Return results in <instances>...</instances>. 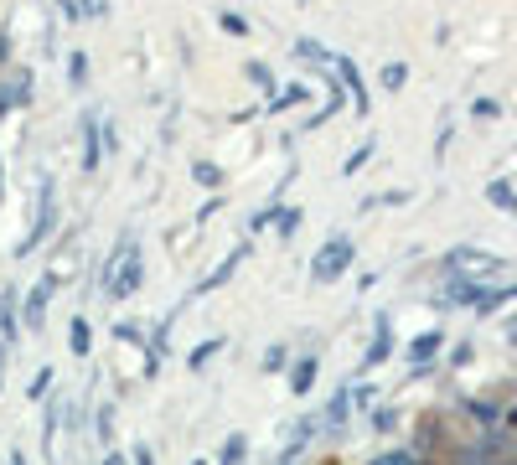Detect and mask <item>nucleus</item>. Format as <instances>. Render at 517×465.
<instances>
[{
  "mask_svg": "<svg viewBox=\"0 0 517 465\" xmlns=\"http://www.w3.org/2000/svg\"><path fill=\"white\" fill-rule=\"evenodd\" d=\"M275 223H280V238H290V233H295V228H300V212H295V207H290V212H285V217H275Z\"/></svg>",
  "mask_w": 517,
  "mask_h": 465,
  "instance_id": "obj_31",
  "label": "nucleus"
},
{
  "mask_svg": "<svg viewBox=\"0 0 517 465\" xmlns=\"http://www.w3.org/2000/svg\"><path fill=\"white\" fill-rule=\"evenodd\" d=\"M16 341V290L0 295V347H11Z\"/></svg>",
  "mask_w": 517,
  "mask_h": 465,
  "instance_id": "obj_13",
  "label": "nucleus"
},
{
  "mask_svg": "<svg viewBox=\"0 0 517 465\" xmlns=\"http://www.w3.org/2000/svg\"><path fill=\"white\" fill-rule=\"evenodd\" d=\"M331 68H337V73H342V83L352 88V104H357L362 114H368V88H362V78H357V68H352V62H347V57H337V62H331Z\"/></svg>",
  "mask_w": 517,
  "mask_h": 465,
  "instance_id": "obj_12",
  "label": "nucleus"
},
{
  "mask_svg": "<svg viewBox=\"0 0 517 465\" xmlns=\"http://www.w3.org/2000/svg\"><path fill=\"white\" fill-rule=\"evenodd\" d=\"M388 352H393V321H388V316H378V321H373V347L362 352V372H368V367H383V362H388Z\"/></svg>",
  "mask_w": 517,
  "mask_h": 465,
  "instance_id": "obj_6",
  "label": "nucleus"
},
{
  "mask_svg": "<svg viewBox=\"0 0 517 465\" xmlns=\"http://www.w3.org/2000/svg\"><path fill=\"white\" fill-rule=\"evenodd\" d=\"M300 99H306V88H300V83H290V88H275V93H269V114H285V109H295Z\"/></svg>",
  "mask_w": 517,
  "mask_h": 465,
  "instance_id": "obj_14",
  "label": "nucleus"
},
{
  "mask_svg": "<svg viewBox=\"0 0 517 465\" xmlns=\"http://www.w3.org/2000/svg\"><path fill=\"white\" fill-rule=\"evenodd\" d=\"M486 202H492L497 212L517 217V192H512V181H486Z\"/></svg>",
  "mask_w": 517,
  "mask_h": 465,
  "instance_id": "obj_11",
  "label": "nucleus"
},
{
  "mask_svg": "<svg viewBox=\"0 0 517 465\" xmlns=\"http://www.w3.org/2000/svg\"><path fill=\"white\" fill-rule=\"evenodd\" d=\"M450 362H455V367H466V362H471V341H461V347L450 352Z\"/></svg>",
  "mask_w": 517,
  "mask_h": 465,
  "instance_id": "obj_37",
  "label": "nucleus"
},
{
  "mask_svg": "<svg viewBox=\"0 0 517 465\" xmlns=\"http://www.w3.org/2000/svg\"><path fill=\"white\" fill-rule=\"evenodd\" d=\"M218 26L228 31V37H249V21H243L238 11H223V16H218Z\"/></svg>",
  "mask_w": 517,
  "mask_h": 465,
  "instance_id": "obj_24",
  "label": "nucleus"
},
{
  "mask_svg": "<svg viewBox=\"0 0 517 465\" xmlns=\"http://www.w3.org/2000/svg\"><path fill=\"white\" fill-rule=\"evenodd\" d=\"M78 6H83L88 16H104V11H109V0H78Z\"/></svg>",
  "mask_w": 517,
  "mask_h": 465,
  "instance_id": "obj_39",
  "label": "nucleus"
},
{
  "mask_svg": "<svg viewBox=\"0 0 517 465\" xmlns=\"http://www.w3.org/2000/svg\"><path fill=\"white\" fill-rule=\"evenodd\" d=\"M471 114H476V119H497V114H502V104H497V99H476V104H471Z\"/></svg>",
  "mask_w": 517,
  "mask_h": 465,
  "instance_id": "obj_30",
  "label": "nucleus"
},
{
  "mask_svg": "<svg viewBox=\"0 0 517 465\" xmlns=\"http://www.w3.org/2000/svg\"><path fill=\"white\" fill-rule=\"evenodd\" d=\"M57 285H63V279H57V274H47L42 285H37L32 295H26V326H32V331L42 326V316H47V300H52V290H57Z\"/></svg>",
  "mask_w": 517,
  "mask_h": 465,
  "instance_id": "obj_7",
  "label": "nucleus"
},
{
  "mask_svg": "<svg viewBox=\"0 0 517 465\" xmlns=\"http://www.w3.org/2000/svg\"><path fill=\"white\" fill-rule=\"evenodd\" d=\"M68 347H73V357H88V347H94V336H88L83 316H73V326H68Z\"/></svg>",
  "mask_w": 517,
  "mask_h": 465,
  "instance_id": "obj_17",
  "label": "nucleus"
},
{
  "mask_svg": "<svg viewBox=\"0 0 517 465\" xmlns=\"http://www.w3.org/2000/svg\"><path fill=\"white\" fill-rule=\"evenodd\" d=\"M512 347H517V326H512Z\"/></svg>",
  "mask_w": 517,
  "mask_h": 465,
  "instance_id": "obj_42",
  "label": "nucleus"
},
{
  "mask_svg": "<svg viewBox=\"0 0 517 465\" xmlns=\"http://www.w3.org/2000/svg\"><path fill=\"white\" fill-rule=\"evenodd\" d=\"M68 83H73V88H78V83H88V57H83V52H73V57H68Z\"/></svg>",
  "mask_w": 517,
  "mask_h": 465,
  "instance_id": "obj_25",
  "label": "nucleus"
},
{
  "mask_svg": "<svg viewBox=\"0 0 517 465\" xmlns=\"http://www.w3.org/2000/svg\"><path fill=\"white\" fill-rule=\"evenodd\" d=\"M316 372H321V357H300V362L290 367V393L306 398V393L316 388Z\"/></svg>",
  "mask_w": 517,
  "mask_h": 465,
  "instance_id": "obj_9",
  "label": "nucleus"
},
{
  "mask_svg": "<svg viewBox=\"0 0 517 465\" xmlns=\"http://www.w3.org/2000/svg\"><path fill=\"white\" fill-rule=\"evenodd\" d=\"M192 181H202V186H223V171L212 166V161H192Z\"/></svg>",
  "mask_w": 517,
  "mask_h": 465,
  "instance_id": "obj_23",
  "label": "nucleus"
},
{
  "mask_svg": "<svg viewBox=\"0 0 517 465\" xmlns=\"http://www.w3.org/2000/svg\"><path fill=\"white\" fill-rule=\"evenodd\" d=\"M109 434H114V409H99V440L109 445Z\"/></svg>",
  "mask_w": 517,
  "mask_h": 465,
  "instance_id": "obj_34",
  "label": "nucleus"
},
{
  "mask_svg": "<svg viewBox=\"0 0 517 465\" xmlns=\"http://www.w3.org/2000/svg\"><path fill=\"white\" fill-rule=\"evenodd\" d=\"M512 326H517V316H512Z\"/></svg>",
  "mask_w": 517,
  "mask_h": 465,
  "instance_id": "obj_44",
  "label": "nucleus"
},
{
  "mask_svg": "<svg viewBox=\"0 0 517 465\" xmlns=\"http://www.w3.org/2000/svg\"><path fill=\"white\" fill-rule=\"evenodd\" d=\"M285 367H290L285 341H269V347H264V357H259V372H269V378H275V372H285Z\"/></svg>",
  "mask_w": 517,
  "mask_h": 465,
  "instance_id": "obj_15",
  "label": "nucleus"
},
{
  "mask_svg": "<svg viewBox=\"0 0 517 465\" xmlns=\"http://www.w3.org/2000/svg\"><path fill=\"white\" fill-rule=\"evenodd\" d=\"M223 347H228L223 336H212V341H202V347H192V352H187V367H192V372H202V367H207L212 357H218Z\"/></svg>",
  "mask_w": 517,
  "mask_h": 465,
  "instance_id": "obj_16",
  "label": "nucleus"
},
{
  "mask_svg": "<svg viewBox=\"0 0 517 465\" xmlns=\"http://www.w3.org/2000/svg\"><path fill=\"white\" fill-rule=\"evenodd\" d=\"M140 279H145V259H140V248H130L114 269H104V295L109 300H130L140 290Z\"/></svg>",
  "mask_w": 517,
  "mask_h": 465,
  "instance_id": "obj_2",
  "label": "nucleus"
},
{
  "mask_svg": "<svg viewBox=\"0 0 517 465\" xmlns=\"http://www.w3.org/2000/svg\"><path fill=\"white\" fill-rule=\"evenodd\" d=\"M114 341H130V347H140V341H145V336H140V321H119V326H114Z\"/></svg>",
  "mask_w": 517,
  "mask_h": 465,
  "instance_id": "obj_27",
  "label": "nucleus"
},
{
  "mask_svg": "<svg viewBox=\"0 0 517 465\" xmlns=\"http://www.w3.org/2000/svg\"><path fill=\"white\" fill-rule=\"evenodd\" d=\"M378 393L373 388H352V409H368V403H373Z\"/></svg>",
  "mask_w": 517,
  "mask_h": 465,
  "instance_id": "obj_35",
  "label": "nucleus"
},
{
  "mask_svg": "<svg viewBox=\"0 0 517 465\" xmlns=\"http://www.w3.org/2000/svg\"><path fill=\"white\" fill-rule=\"evenodd\" d=\"M373 150H378L373 140H362V145H357V150L347 155V161H342V176H357L362 166H368V161H373Z\"/></svg>",
  "mask_w": 517,
  "mask_h": 465,
  "instance_id": "obj_20",
  "label": "nucleus"
},
{
  "mask_svg": "<svg viewBox=\"0 0 517 465\" xmlns=\"http://www.w3.org/2000/svg\"><path fill=\"white\" fill-rule=\"evenodd\" d=\"M249 254H254V243H238V248H233V254H228V259H223L218 269H212V274L202 279V285H197L192 295H212V290H223V285H228V279L238 274V264H243V259H249Z\"/></svg>",
  "mask_w": 517,
  "mask_h": 465,
  "instance_id": "obj_4",
  "label": "nucleus"
},
{
  "mask_svg": "<svg viewBox=\"0 0 517 465\" xmlns=\"http://www.w3.org/2000/svg\"><path fill=\"white\" fill-rule=\"evenodd\" d=\"M466 409H471V419H481V424H497V403H481V398H471Z\"/></svg>",
  "mask_w": 517,
  "mask_h": 465,
  "instance_id": "obj_28",
  "label": "nucleus"
},
{
  "mask_svg": "<svg viewBox=\"0 0 517 465\" xmlns=\"http://www.w3.org/2000/svg\"><path fill=\"white\" fill-rule=\"evenodd\" d=\"M192 465H207V460H192Z\"/></svg>",
  "mask_w": 517,
  "mask_h": 465,
  "instance_id": "obj_43",
  "label": "nucleus"
},
{
  "mask_svg": "<svg viewBox=\"0 0 517 465\" xmlns=\"http://www.w3.org/2000/svg\"><path fill=\"white\" fill-rule=\"evenodd\" d=\"M104 161V145H99V114H83V171H99Z\"/></svg>",
  "mask_w": 517,
  "mask_h": 465,
  "instance_id": "obj_8",
  "label": "nucleus"
},
{
  "mask_svg": "<svg viewBox=\"0 0 517 465\" xmlns=\"http://www.w3.org/2000/svg\"><path fill=\"white\" fill-rule=\"evenodd\" d=\"M47 388H52V367H42V372H37V378H32V388H26V398H42Z\"/></svg>",
  "mask_w": 517,
  "mask_h": 465,
  "instance_id": "obj_29",
  "label": "nucleus"
},
{
  "mask_svg": "<svg viewBox=\"0 0 517 465\" xmlns=\"http://www.w3.org/2000/svg\"><path fill=\"white\" fill-rule=\"evenodd\" d=\"M104 465H125V455H119V450H109V455H104Z\"/></svg>",
  "mask_w": 517,
  "mask_h": 465,
  "instance_id": "obj_40",
  "label": "nucleus"
},
{
  "mask_svg": "<svg viewBox=\"0 0 517 465\" xmlns=\"http://www.w3.org/2000/svg\"><path fill=\"white\" fill-rule=\"evenodd\" d=\"M373 465H414V455L409 450H393V455H378Z\"/></svg>",
  "mask_w": 517,
  "mask_h": 465,
  "instance_id": "obj_33",
  "label": "nucleus"
},
{
  "mask_svg": "<svg viewBox=\"0 0 517 465\" xmlns=\"http://www.w3.org/2000/svg\"><path fill=\"white\" fill-rule=\"evenodd\" d=\"M347 414H352V393H337V398H331V409H326V429H342Z\"/></svg>",
  "mask_w": 517,
  "mask_h": 465,
  "instance_id": "obj_21",
  "label": "nucleus"
},
{
  "mask_svg": "<svg viewBox=\"0 0 517 465\" xmlns=\"http://www.w3.org/2000/svg\"><path fill=\"white\" fill-rule=\"evenodd\" d=\"M393 424H399V414H393V409H388V403H383V409L373 414V429H393Z\"/></svg>",
  "mask_w": 517,
  "mask_h": 465,
  "instance_id": "obj_32",
  "label": "nucleus"
},
{
  "mask_svg": "<svg viewBox=\"0 0 517 465\" xmlns=\"http://www.w3.org/2000/svg\"><path fill=\"white\" fill-rule=\"evenodd\" d=\"M52 223H57V207H52V192H42V202H37V223H32V233H26V243L16 248V254L26 259L32 248H42V238L52 233Z\"/></svg>",
  "mask_w": 517,
  "mask_h": 465,
  "instance_id": "obj_5",
  "label": "nucleus"
},
{
  "mask_svg": "<svg viewBox=\"0 0 517 465\" xmlns=\"http://www.w3.org/2000/svg\"><path fill=\"white\" fill-rule=\"evenodd\" d=\"M11 465H26V455H21V450H11Z\"/></svg>",
  "mask_w": 517,
  "mask_h": 465,
  "instance_id": "obj_41",
  "label": "nucleus"
},
{
  "mask_svg": "<svg viewBox=\"0 0 517 465\" xmlns=\"http://www.w3.org/2000/svg\"><path fill=\"white\" fill-rule=\"evenodd\" d=\"M445 269L466 279V274H492V269H502V259H497V254H486V248L461 243V248H450V254H445Z\"/></svg>",
  "mask_w": 517,
  "mask_h": 465,
  "instance_id": "obj_3",
  "label": "nucleus"
},
{
  "mask_svg": "<svg viewBox=\"0 0 517 465\" xmlns=\"http://www.w3.org/2000/svg\"><path fill=\"white\" fill-rule=\"evenodd\" d=\"M249 83H259L264 93H275V73H269L264 62H249Z\"/></svg>",
  "mask_w": 517,
  "mask_h": 465,
  "instance_id": "obj_26",
  "label": "nucleus"
},
{
  "mask_svg": "<svg viewBox=\"0 0 517 465\" xmlns=\"http://www.w3.org/2000/svg\"><path fill=\"white\" fill-rule=\"evenodd\" d=\"M218 207H223V197H212V202H202V207H197V223H207V217L218 212Z\"/></svg>",
  "mask_w": 517,
  "mask_h": 465,
  "instance_id": "obj_38",
  "label": "nucleus"
},
{
  "mask_svg": "<svg viewBox=\"0 0 517 465\" xmlns=\"http://www.w3.org/2000/svg\"><path fill=\"white\" fill-rule=\"evenodd\" d=\"M352 259H357V243H352L347 233L326 238V243H321V254L311 259V279H316V285H337V279L352 269Z\"/></svg>",
  "mask_w": 517,
  "mask_h": 465,
  "instance_id": "obj_1",
  "label": "nucleus"
},
{
  "mask_svg": "<svg viewBox=\"0 0 517 465\" xmlns=\"http://www.w3.org/2000/svg\"><path fill=\"white\" fill-rule=\"evenodd\" d=\"M243 455H249V440H243V434H228L223 450H218V465H243Z\"/></svg>",
  "mask_w": 517,
  "mask_h": 465,
  "instance_id": "obj_19",
  "label": "nucleus"
},
{
  "mask_svg": "<svg viewBox=\"0 0 517 465\" xmlns=\"http://www.w3.org/2000/svg\"><path fill=\"white\" fill-rule=\"evenodd\" d=\"M440 341H445V331H424L419 341H409V362H414V372L430 367V357L440 352Z\"/></svg>",
  "mask_w": 517,
  "mask_h": 465,
  "instance_id": "obj_10",
  "label": "nucleus"
},
{
  "mask_svg": "<svg viewBox=\"0 0 517 465\" xmlns=\"http://www.w3.org/2000/svg\"><path fill=\"white\" fill-rule=\"evenodd\" d=\"M507 300H517V285H497V290H486L476 310H481V316H492V310H502Z\"/></svg>",
  "mask_w": 517,
  "mask_h": 465,
  "instance_id": "obj_18",
  "label": "nucleus"
},
{
  "mask_svg": "<svg viewBox=\"0 0 517 465\" xmlns=\"http://www.w3.org/2000/svg\"><path fill=\"white\" fill-rule=\"evenodd\" d=\"M378 83H383V88H388V93H399V88H404V83H409V68H404V62H388V68H383V73H378Z\"/></svg>",
  "mask_w": 517,
  "mask_h": 465,
  "instance_id": "obj_22",
  "label": "nucleus"
},
{
  "mask_svg": "<svg viewBox=\"0 0 517 465\" xmlns=\"http://www.w3.org/2000/svg\"><path fill=\"white\" fill-rule=\"evenodd\" d=\"M404 202H409V192H383L378 197V207H404Z\"/></svg>",
  "mask_w": 517,
  "mask_h": 465,
  "instance_id": "obj_36",
  "label": "nucleus"
}]
</instances>
